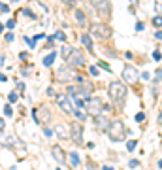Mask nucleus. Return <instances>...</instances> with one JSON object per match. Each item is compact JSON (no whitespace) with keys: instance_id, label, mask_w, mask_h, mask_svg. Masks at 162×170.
<instances>
[{"instance_id":"3","label":"nucleus","mask_w":162,"mask_h":170,"mask_svg":"<svg viewBox=\"0 0 162 170\" xmlns=\"http://www.w3.org/2000/svg\"><path fill=\"white\" fill-rule=\"evenodd\" d=\"M83 108L87 110V113H90V115H96V113H100L104 110V102L102 98H98V96H85V104Z\"/></svg>"},{"instance_id":"42","label":"nucleus","mask_w":162,"mask_h":170,"mask_svg":"<svg viewBox=\"0 0 162 170\" xmlns=\"http://www.w3.org/2000/svg\"><path fill=\"white\" fill-rule=\"evenodd\" d=\"M143 28H145V27H143V23H140V21L136 23V30H138V32H141V30H143Z\"/></svg>"},{"instance_id":"28","label":"nucleus","mask_w":162,"mask_h":170,"mask_svg":"<svg viewBox=\"0 0 162 170\" xmlns=\"http://www.w3.org/2000/svg\"><path fill=\"white\" fill-rule=\"evenodd\" d=\"M89 72H90V76H94V78H96V76H98V74H100V70H98V66H90V68H89Z\"/></svg>"},{"instance_id":"8","label":"nucleus","mask_w":162,"mask_h":170,"mask_svg":"<svg viewBox=\"0 0 162 170\" xmlns=\"http://www.w3.org/2000/svg\"><path fill=\"white\" fill-rule=\"evenodd\" d=\"M75 144H83V127L81 123H72L70 125V134H68Z\"/></svg>"},{"instance_id":"47","label":"nucleus","mask_w":162,"mask_h":170,"mask_svg":"<svg viewBox=\"0 0 162 170\" xmlns=\"http://www.w3.org/2000/svg\"><path fill=\"white\" fill-rule=\"evenodd\" d=\"M4 127H6V123H4V119L0 117V131H4Z\"/></svg>"},{"instance_id":"2","label":"nucleus","mask_w":162,"mask_h":170,"mask_svg":"<svg viewBox=\"0 0 162 170\" xmlns=\"http://www.w3.org/2000/svg\"><path fill=\"white\" fill-rule=\"evenodd\" d=\"M108 134H109V138L113 142H123L124 140V125H123V121H113V123H109L108 125Z\"/></svg>"},{"instance_id":"31","label":"nucleus","mask_w":162,"mask_h":170,"mask_svg":"<svg viewBox=\"0 0 162 170\" xmlns=\"http://www.w3.org/2000/svg\"><path fill=\"white\" fill-rule=\"evenodd\" d=\"M17 98H19L17 93H9V95H8V100H9V102H17Z\"/></svg>"},{"instance_id":"18","label":"nucleus","mask_w":162,"mask_h":170,"mask_svg":"<svg viewBox=\"0 0 162 170\" xmlns=\"http://www.w3.org/2000/svg\"><path fill=\"white\" fill-rule=\"evenodd\" d=\"M2 144H4V146H8V147H13V146H19L21 142L15 140V136H6V138H2Z\"/></svg>"},{"instance_id":"38","label":"nucleus","mask_w":162,"mask_h":170,"mask_svg":"<svg viewBox=\"0 0 162 170\" xmlns=\"http://www.w3.org/2000/svg\"><path fill=\"white\" fill-rule=\"evenodd\" d=\"M43 134L47 136V138H51V136H53V131H51V128H47V127H45V128H43Z\"/></svg>"},{"instance_id":"14","label":"nucleus","mask_w":162,"mask_h":170,"mask_svg":"<svg viewBox=\"0 0 162 170\" xmlns=\"http://www.w3.org/2000/svg\"><path fill=\"white\" fill-rule=\"evenodd\" d=\"M74 17H75V23H77L79 27H85V25H87V15H85L83 9H75Z\"/></svg>"},{"instance_id":"27","label":"nucleus","mask_w":162,"mask_h":170,"mask_svg":"<svg viewBox=\"0 0 162 170\" xmlns=\"http://www.w3.org/2000/svg\"><path fill=\"white\" fill-rule=\"evenodd\" d=\"M98 66H100V68H104V70H108L109 74H111V66H109L108 63H104V61H100V63H98Z\"/></svg>"},{"instance_id":"36","label":"nucleus","mask_w":162,"mask_h":170,"mask_svg":"<svg viewBox=\"0 0 162 170\" xmlns=\"http://www.w3.org/2000/svg\"><path fill=\"white\" fill-rule=\"evenodd\" d=\"M128 166H130V168H136V166H140V161H138V159H132V161L128 163Z\"/></svg>"},{"instance_id":"29","label":"nucleus","mask_w":162,"mask_h":170,"mask_svg":"<svg viewBox=\"0 0 162 170\" xmlns=\"http://www.w3.org/2000/svg\"><path fill=\"white\" fill-rule=\"evenodd\" d=\"M25 42H27L30 47H36V40H32V38H28V36H25Z\"/></svg>"},{"instance_id":"49","label":"nucleus","mask_w":162,"mask_h":170,"mask_svg":"<svg viewBox=\"0 0 162 170\" xmlns=\"http://www.w3.org/2000/svg\"><path fill=\"white\" fill-rule=\"evenodd\" d=\"M0 81H8V78H6L4 74H0Z\"/></svg>"},{"instance_id":"5","label":"nucleus","mask_w":162,"mask_h":170,"mask_svg":"<svg viewBox=\"0 0 162 170\" xmlns=\"http://www.w3.org/2000/svg\"><path fill=\"white\" fill-rule=\"evenodd\" d=\"M32 117H34V121H36L38 125H45V123L51 119V112H49V108L40 106L36 110H32Z\"/></svg>"},{"instance_id":"39","label":"nucleus","mask_w":162,"mask_h":170,"mask_svg":"<svg viewBox=\"0 0 162 170\" xmlns=\"http://www.w3.org/2000/svg\"><path fill=\"white\" fill-rule=\"evenodd\" d=\"M0 12L8 13V12H9V6H8V4H0Z\"/></svg>"},{"instance_id":"25","label":"nucleus","mask_w":162,"mask_h":170,"mask_svg":"<svg viewBox=\"0 0 162 170\" xmlns=\"http://www.w3.org/2000/svg\"><path fill=\"white\" fill-rule=\"evenodd\" d=\"M153 59L156 61V63H160V45H158V47H156V49L153 51Z\"/></svg>"},{"instance_id":"26","label":"nucleus","mask_w":162,"mask_h":170,"mask_svg":"<svg viewBox=\"0 0 162 170\" xmlns=\"http://www.w3.org/2000/svg\"><path fill=\"white\" fill-rule=\"evenodd\" d=\"M12 106H9V104H6V106H4V115H6V117H12Z\"/></svg>"},{"instance_id":"48","label":"nucleus","mask_w":162,"mask_h":170,"mask_svg":"<svg viewBox=\"0 0 162 170\" xmlns=\"http://www.w3.org/2000/svg\"><path fill=\"white\" fill-rule=\"evenodd\" d=\"M4 63H6V57L0 55V66H4Z\"/></svg>"},{"instance_id":"24","label":"nucleus","mask_w":162,"mask_h":170,"mask_svg":"<svg viewBox=\"0 0 162 170\" xmlns=\"http://www.w3.org/2000/svg\"><path fill=\"white\" fill-rule=\"evenodd\" d=\"M53 38H55V40H59V42H66V34H64V32H55V34H53Z\"/></svg>"},{"instance_id":"41","label":"nucleus","mask_w":162,"mask_h":170,"mask_svg":"<svg viewBox=\"0 0 162 170\" xmlns=\"http://www.w3.org/2000/svg\"><path fill=\"white\" fill-rule=\"evenodd\" d=\"M158 81H160V68L155 72V83H158Z\"/></svg>"},{"instance_id":"40","label":"nucleus","mask_w":162,"mask_h":170,"mask_svg":"<svg viewBox=\"0 0 162 170\" xmlns=\"http://www.w3.org/2000/svg\"><path fill=\"white\" fill-rule=\"evenodd\" d=\"M19 59H21V61H28V53H27V51H23V53H19Z\"/></svg>"},{"instance_id":"51","label":"nucleus","mask_w":162,"mask_h":170,"mask_svg":"<svg viewBox=\"0 0 162 170\" xmlns=\"http://www.w3.org/2000/svg\"><path fill=\"white\" fill-rule=\"evenodd\" d=\"M12 2H21V0H12Z\"/></svg>"},{"instance_id":"43","label":"nucleus","mask_w":162,"mask_h":170,"mask_svg":"<svg viewBox=\"0 0 162 170\" xmlns=\"http://www.w3.org/2000/svg\"><path fill=\"white\" fill-rule=\"evenodd\" d=\"M6 27H8V28H13V27H15V19H9V21L6 23Z\"/></svg>"},{"instance_id":"4","label":"nucleus","mask_w":162,"mask_h":170,"mask_svg":"<svg viewBox=\"0 0 162 170\" xmlns=\"http://www.w3.org/2000/svg\"><path fill=\"white\" fill-rule=\"evenodd\" d=\"M66 63H68V66H72V68H81V66H85V55H83V51L72 47L70 55L66 57Z\"/></svg>"},{"instance_id":"1","label":"nucleus","mask_w":162,"mask_h":170,"mask_svg":"<svg viewBox=\"0 0 162 170\" xmlns=\"http://www.w3.org/2000/svg\"><path fill=\"white\" fill-rule=\"evenodd\" d=\"M109 96H111V100H113L117 106H123V102L126 100V87H124V83H121V81H111L109 83Z\"/></svg>"},{"instance_id":"16","label":"nucleus","mask_w":162,"mask_h":170,"mask_svg":"<svg viewBox=\"0 0 162 170\" xmlns=\"http://www.w3.org/2000/svg\"><path fill=\"white\" fill-rule=\"evenodd\" d=\"M81 44H83L89 51H94V47H93V40H90L89 34H81Z\"/></svg>"},{"instance_id":"35","label":"nucleus","mask_w":162,"mask_h":170,"mask_svg":"<svg viewBox=\"0 0 162 170\" xmlns=\"http://www.w3.org/2000/svg\"><path fill=\"white\" fill-rule=\"evenodd\" d=\"M153 25H155L156 28H160V25H162V21H160V15H156V17L153 19Z\"/></svg>"},{"instance_id":"44","label":"nucleus","mask_w":162,"mask_h":170,"mask_svg":"<svg viewBox=\"0 0 162 170\" xmlns=\"http://www.w3.org/2000/svg\"><path fill=\"white\" fill-rule=\"evenodd\" d=\"M47 96H49V98H53V96H55V91L51 89V87H47Z\"/></svg>"},{"instance_id":"30","label":"nucleus","mask_w":162,"mask_h":170,"mask_svg":"<svg viewBox=\"0 0 162 170\" xmlns=\"http://www.w3.org/2000/svg\"><path fill=\"white\" fill-rule=\"evenodd\" d=\"M53 45H55V38L51 36V38H47V44H45V47H47V49H53Z\"/></svg>"},{"instance_id":"23","label":"nucleus","mask_w":162,"mask_h":170,"mask_svg":"<svg viewBox=\"0 0 162 170\" xmlns=\"http://www.w3.org/2000/svg\"><path fill=\"white\" fill-rule=\"evenodd\" d=\"M72 112H74V110H72ZM74 115L77 117L79 121H85V117H87V115H85V112H81V108H79V110H75V112H74Z\"/></svg>"},{"instance_id":"20","label":"nucleus","mask_w":162,"mask_h":170,"mask_svg":"<svg viewBox=\"0 0 162 170\" xmlns=\"http://www.w3.org/2000/svg\"><path fill=\"white\" fill-rule=\"evenodd\" d=\"M70 51H72V45H68V44L62 42V47H60V55H62V59H66V57L70 55Z\"/></svg>"},{"instance_id":"17","label":"nucleus","mask_w":162,"mask_h":170,"mask_svg":"<svg viewBox=\"0 0 162 170\" xmlns=\"http://www.w3.org/2000/svg\"><path fill=\"white\" fill-rule=\"evenodd\" d=\"M55 134H57L59 138H64V136H68V131L64 128V125L57 123V125H55Z\"/></svg>"},{"instance_id":"10","label":"nucleus","mask_w":162,"mask_h":170,"mask_svg":"<svg viewBox=\"0 0 162 170\" xmlns=\"http://www.w3.org/2000/svg\"><path fill=\"white\" fill-rule=\"evenodd\" d=\"M75 78V70L72 66H60L59 72H57V80L60 81H68V80H74Z\"/></svg>"},{"instance_id":"33","label":"nucleus","mask_w":162,"mask_h":170,"mask_svg":"<svg viewBox=\"0 0 162 170\" xmlns=\"http://www.w3.org/2000/svg\"><path fill=\"white\" fill-rule=\"evenodd\" d=\"M136 121H138V123H141V121H145V113H141V112H138V113H136Z\"/></svg>"},{"instance_id":"12","label":"nucleus","mask_w":162,"mask_h":170,"mask_svg":"<svg viewBox=\"0 0 162 170\" xmlns=\"http://www.w3.org/2000/svg\"><path fill=\"white\" fill-rule=\"evenodd\" d=\"M51 153H53V159L59 164H66V155H64V151H62V147H60V146H53Z\"/></svg>"},{"instance_id":"45","label":"nucleus","mask_w":162,"mask_h":170,"mask_svg":"<svg viewBox=\"0 0 162 170\" xmlns=\"http://www.w3.org/2000/svg\"><path fill=\"white\" fill-rule=\"evenodd\" d=\"M13 38H15V36H13L12 32H8V34H6V40H8V42H13Z\"/></svg>"},{"instance_id":"13","label":"nucleus","mask_w":162,"mask_h":170,"mask_svg":"<svg viewBox=\"0 0 162 170\" xmlns=\"http://www.w3.org/2000/svg\"><path fill=\"white\" fill-rule=\"evenodd\" d=\"M57 104H59V108H60L62 112L72 113V104H70V98H68V96H64V95L57 96Z\"/></svg>"},{"instance_id":"21","label":"nucleus","mask_w":162,"mask_h":170,"mask_svg":"<svg viewBox=\"0 0 162 170\" xmlns=\"http://www.w3.org/2000/svg\"><path fill=\"white\" fill-rule=\"evenodd\" d=\"M55 57H57V53H55V51H51V53H49V55L43 59V64H45V66H51L53 61H55Z\"/></svg>"},{"instance_id":"19","label":"nucleus","mask_w":162,"mask_h":170,"mask_svg":"<svg viewBox=\"0 0 162 170\" xmlns=\"http://www.w3.org/2000/svg\"><path fill=\"white\" fill-rule=\"evenodd\" d=\"M70 163H72V166H74V168H77L79 164H81V159H79V155H77L75 151L70 153Z\"/></svg>"},{"instance_id":"11","label":"nucleus","mask_w":162,"mask_h":170,"mask_svg":"<svg viewBox=\"0 0 162 170\" xmlns=\"http://www.w3.org/2000/svg\"><path fill=\"white\" fill-rule=\"evenodd\" d=\"M108 125H109V119L104 115L102 112L94 115V127L98 128V131H106V128H108Z\"/></svg>"},{"instance_id":"15","label":"nucleus","mask_w":162,"mask_h":170,"mask_svg":"<svg viewBox=\"0 0 162 170\" xmlns=\"http://www.w3.org/2000/svg\"><path fill=\"white\" fill-rule=\"evenodd\" d=\"M75 91L81 93V95H85V96H89V95H90V91H93V83H85V81H81L79 87H77Z\"/></svg>"},{"instance_id":"34","label":"nucleus","mask_w":162,"mask_h":170,"mask_svg":"<svg viewBox=\"0 0 162 170\" xmlns=\"http://www.w3.org/2000/svg\"><path fill=\"white\" fill-rule=\"evenodd\" d=\"M23 15H27V17H30V19H34V17H36V15H34L32 12H30L28 8H25V9H23Z\"/></svg>"},{"instance_id":"52","label":"nucleus","mask_w":162,"mask_h":170,"mask_svg":"<svg viewBox=\"0 0 162 170\" xmlns=\"http://www.w3.org/2000/svg\"><path fill=\"white\" fill-rule=\"evenodd\" d=\"M130 2H132V4H136V0H130Z\"/></svg>"},{"instance_id":"22","label":"nucleus","mask_w":162,"mask_h":170,"mask_svg":"<svg viewBox=\"0 0 162 170\" xmlns=\"http://www.w3.org/2000/svg\"><path fill=\"white\" fill-rule=\"evenodd\" d=\"M136 146H138V140H128V142H126V149H128L130 153L136 149Z\"/></svg>"},{"instance_id":"7","label":"nucleus","mask_w":162,"mask_h":170,"mask_svg":"<svg viewBox=\"0 0 162 170\" xmlns=\"http://www.w3.org/2000/svg\"><path fill=\"white\" fill-rule=\"evenodd\" d=\"M90 4H93V8H96V12L100 13V17H104V19L109 17V13H111L109 0H93Z\"/></svg>"},{"instance_id":"6","label":"nucleus","mask_w":162,"mask_h":170,"mask_svg":"<svg viewBox=\"0 0 162 170\" xmlns=\"http://www.w3.org/2000/svg\"><path fill=\"white\" fill-rule=\"evenodd\" d=\"M90 34H93L94 38L108 40L111 36V28L108 27V25H104V23H96V25H93V28H90Z\"/></svg>"},{"instance_id":"46","label":"nucleus","mask_w":162,"mask_h":170,"mask_svg":"<svg viewBox=\"0 0 162 170\" xmlns=\"http://www.w3.org/2000/svg\"><path fill=\"white\" fill-rule=\"evenodd\" d=\"M42 38H45V34H43V32H40V34L34 36V40H42Z\"/></svg>"},{"instance_id":"9","label":"nucleus","mask_w":162,"mask_h":170,"mask_svg":"<svg viewBox=\"0 0 162 170\" xmlns=\"http://www.w3.org/2000/svg\"><path fill=\"white\" fill-rule=\"evenodd\" d=\"M123 78H124V81H128V83H136L138 78H140V74H138V70H136L134 66L126 64L123 68Z\"/></svg>"},{"instance_id":"50","label":"nucleus","mask_w":162,"mask_h":170,"mask_svg":"<svg viewBox=\"0 0 162 170\" xmlns=\"http://www.w3.org/2000/svg\"><path fill=\"white\" fill-rule=\"evenodd\" d=\"M2 30H4V25H2V23H0V32H2Z\"/></svg>"},{"instance_id":"32","label":"nucleus","mask_w":162,"mask_h":170,"mask_svg":"<svg viewBox=\"0 0 162 170\" xmlns=\"http://www.w3.org/2000/svg\"><path fill=\"white\" fill-rule=\"evenodd\" d=\"M15 85H17V89L21 91L19 95H23V91H25V83H23V81H19V80H17V81H15Z\"/></svg>"},{"instance_id":"37","label":"nucleus","mask_w":162,"mask_h":170,"mask_svg":"<svg viewBox=\"0 0 162 170\" xmlns=\"http://www.w3.org/2000/svg\"><path fill=\"white\" fill-rule=\"evenodd\" d=\"M64 2V6H68V8H74L75 6V0H62Z\"/></svg>"}]
</instances>
